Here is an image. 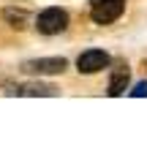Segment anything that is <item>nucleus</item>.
Returning a JSON list of instances; mask_svg holds the SVG:
<instances>
[{
	"mask_svg": "<svg viewBox=\"0 0 147 147\" xmlns=\"http://www.w3.org/2000/svg\"><path fill=\"white\" fill-rule=\"evenodd\" d=\"M125 11V0H93L90 5V19L95 25H112Z\"/></svg>",
	"mask_w": 147,
	"mask_h": 147,
	"instance_id": "f257e3e1",
	"label": "nucleus"
},
{
	"mask_svg": "<svg viewBox=\"0 0 147 147\" xmlns=\"http://www.w3.org/2000/svg\"><path fill=\"white\" fill-rule=\"evenodd\" d=\"M36 27L44 36H57V33H63L65 27H68V14H65L63 8H57V5L44 8L41 14H38V19H36Z\"/></svg>",
	"mask_w": 147,
	"mask_h": 147,
	"instance_id": "f03ea898",
	"label": "nucleus"
},
{
	"mask_svg": "<svg viewBox=\"0 0 147 147\" xmlns=\"http://www.w3.org/2000/svg\"><path fill=\"white\" fill-rule=\"evenodd\" d=\"M109 63L112 60H109V55H106L104 49H87V52H82L76 57L79 74H98V71H104Z\"/></svg>",
	"mask_w": 147,
	"mask_h": 147,
	"instance_id": "7ed1b4c3",
	"label": "nucleus"
},
{
	"mask_svg": "<svg viewBox=\"0 0 147 147\" xmlns=\"http://www.w3.org/2000/svg\"><path fill=\"white\" fill-rule=\"evenodd\" d=\"M65 65H68L65 57H41V60H30V63H25V71L44 76V74H63Z\"/></svg>",
	"mask_w": 147,
	"mask_h": 147,
	"instance_id": "20e7f679",
	"label": "nucleus"
},
{
	"mask_svg": "<svg viewBox=\"0 0 147 147\" xmlns=\"http://www.w3.org/2000/svg\"><path fill=\"white\" fill-rule=\"evenodd\" d=\"M128 79H131V74H128L125 65L117 68L115 74H112V79H109V95H123L125 87H128Z\"/></svg>",
	"mask_w": 147,
	"mask_h": 147,
	"instance_id": "39448f33",
	"label": "nucleus"
},
{
	"mask_svg": "<svg viewBox=\"0 0 147 147\" xmlns=\"http://www.w3.org/2000/svg\"><path fill=\"white\" fill-rule=\"evenodd\" d=\"M11 93H19V95H55L57 87H52V84H25V87H16Z\"/></svg>",
	"mask_w": 147,
	"mask_h": 147,
	"instance_id": "423d86ee",
	"label": "nucleus"
},
{
	"mask_svg": "<svg viewBox=\"0 0 147 147\" xmlns=\"http://www.w3.org/2000/svg\"><path fill=\"white\" fill-rule=\"evenodd\" d=\"M5 19L14 22V27H25V25H22V22H25V11H14V8H8V11H5Z\"/></svg>",
	"mask_w": 147,
	"mask_h": 147,
	"instance_id": "0eeeda50",
	"label": "nucleus"
},
{
	"mask_svg": "<svg viewBox=\"0 0 147 147\" xmlns=\"http://www.w3.org/2000/svg\"><path fill=\"white\" fill-rule=\"evenodd\" d=\"M131 95H134V98H142V95H147V82H139L136 90H131Z\"/></svg>",
	"mask_w": 147,
	"mask_h": 147,
	"instance_id": "6e6552de",
	"label": "nucleus"
}]
</instances>
